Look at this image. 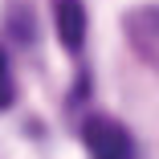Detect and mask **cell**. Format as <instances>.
<instances>
[{"label":"cell","instance_id":"obj_1","mask_svg":"<svg viewBox=\"0 0 159 159\" xmlns=\"http://www.w3.org/2000/svg\"><path fill=\"white\" fill-rule=\"evenodd\" d=\"M82 143H86L90 159H135L131 131H126L118 118H110V114H86Z\"/></svg>","mask_w":159,"mask_h":159},{"label":"cell","instance_id":"obj_2","mask_svg":"<svg viewBox=\"0 0 159 159\" xmlns=\"http://www.w3.org/2000/svg\"><path fill=\"white\" fill-rule=\"evenodd\" d=\"M122 29H126V41H131L135 57L143 61L147 70L159 74V4H139V8H131L126 20H122Z\"/></svg>","mask_w":159,"mask_h":159},{"label":"cell","instance_id":"obj_3","mask_svg":"<svg viewBox=\"0 0 159 159\" xmlns=\"http://www.w3.org/2000/svg\"><path fill=\"white\" fill-rule=\"evenodd\" d=\"M53 25L70 53H82L86 45V4L82 0H53Z\"/></svg>","mask_w":159,"mask_h":159},{"label":"cell","instance_id":"obj_4","mask_svg":"<svg viewBox=\"0 0 159 159\" xmlns=\"http://www.w3.org/2000/svg\"><path fill=\"white\" fill-rule=\"evenodd\" d=\"M12 98H16V82H12V66H8V53L0 49V110H4V106H12Z\"/></svg>","mask_w":159,"mask_h":159}]
</instances>
